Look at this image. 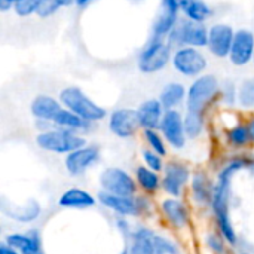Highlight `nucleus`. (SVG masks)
I'll list each match as a JSON object with an SVG mask.
<instances>
[{"label": "nucleus", "mask_w": 254, "mask_h": 254, "mask_svg": "<svg viewBox=\"0 0 254 254\" xmlns=\"http://www.w3.org/2000/svg\"><path fill=\"white\" fill-rule=\"evenodd\" d=\"M100 190L119 196H135L140 189L134 174L121 167H107L98 176Z\"/></svg>", "instance_id": "6e6552de"}, {"label": "nucleus", "mask_w": 254, "mask_h": 254, "mask_svg": "<svg viewBox=\"0 0 254 254\" xmlns=\"http://www.w3.org/2000/svg\"><path fill=\"white\" fill-rule=\"evenodd\" d=\"M58 98L65 109L71 110L73 113L79 115L91 124L101 122L107 118V110L94 100H91L86 92L79 86L63 88L58 94Z\"/></svg>", "instance_id": "39448f33"}, {"label": "nucleus", "mask_w": 254, "mask_h": 254, "mask_svg": "<svg viewBox=\"0 0 254 254\" xmlns=\"http://www.w3.org/2000/svg\"><path fill=\"white\" fill-rule=\"evenodd\" d=\"M238 107L249 112L254 110V76L238 85Z\"/></svg>", "instance_id": "7c9ffc66"}, {"label": "nucleus", "mask_w": 254, "mask_h": 254, "mask_svg": "<svg viewBox=\"0 0 254 254\" xmlns=\"http://www.w3.org/2000/svg\"><path fill=\"white\" fill-rule=\"evenodd\" d=\"M214 183L205 170H195L189 183V192L192 201L201 208H211L214 196Z\"/></svg>", "instance_id": "f3484780"}, {"label": "nucleus", "mask_w": 254, "mask_h": 254, "mask_svg": "<svg viewBox=\"0 0 254 254\" xmlns=\"http://www.w3.org/2000/svg\"><path fill=\"white\" fill-rule=\"evenodd\" d=\"M115 226L116 229L119 231V234L125 238V240H129L132 237V232H134V228L129 222L128 217H122V216H116V220H115Z\"/></svg>", "instance_id": "58836bf2"}, {"label": "nucleus", "mask_w": 254, "mask_h": 254, "mask_svg": "<svg viewBox=\"0 0 254 254\" xmlns=\"http://www.w3.org/2000/svg\"><path fill=\"white\" fill-rule=\"evenodd\" d=\"M220 82L214 74H202L190 83L188 88L185 107L188 112L207 113L211 104L220 95Z\"/></svg>", "instance_id": "423d86ee"}, {"label": "nucleus", "mask_w": 254, "mask_h": 254, "mask_svg": "<svg viewBox=\"0 0 254 254\" xmlns=\"http://www.w3.org/2000/svg\"><path fill=\"white\" fill-rule=\"evenodd\" d=\"M234 27L226 22L213 24L208 30V51L217 58H229L234 37H235Z\"/></svg>", "instance_id": "2eb2a0df"}, {"label": "nucleus", "mask_w": 254, "mask_h": 254, "mask_svg": "<svg viewBox=\"0 0 254 254\" xmlns=\"http://www.w3.org/2000/svg\"><path fill=\"white\" fill-rule=\"evenodd\" d=\"M107 127L109 131L118 138L122 140L132 138L141 129L137 109H129V107L115 109L113 112L109 113Z\"/></svg>", "instance_id": "9b49d317"}, {"label": "nucleus", "mask_w": 254, "mask_h": 254, "mask_svg": "<svg viewBox=\"0 0 254 254\" xmlns=\"http://www.w3.org/2000/svg\"><path fill=\"white\" fill-rule=\"evenodd\" d=\"M4 241L9 246L15 247L21 254H45L42 246V235L39 229L7 234L4 237Z\"/></svg>", "instance_id": "aec40b11"}, {"label": "nucleus", "mask_w": 254, "mask_h": 254, "mask_svg": "<svg viewBox=\"0 0 254 254\" xmlns=\"http://www.w3.org/2000/svg\"><path fill=\"white\" fill-rule=\"evenodd\" d=\"M97 199L103 208L112 211L116 216H122L128 219L147 217L153 211V202L150 196L146 193L141 195L138 193L135 196H119L100 190Z\"/></svg>", "instance_id": "f03ea898"}, {"label": "nucleus", "mask_w": 254, "mask_h": 254, "mask_svg": "<svg viewBox=\"0 0 254 254\" xmlns=\"http://www.w3.org/2000/svg\"><path fill=\"white\" fill-rule=\"evenodd\" d=\"M1 211L4 216L10 217L12 220L18 223H31L36 222L42 216V205L36 199H28L24 204H10V207H6L1 204Z\"/></svg>", "instance_id": "5701e85b"}, {"label": "nucleus", "mask_w": 254, "mask_h": 254, "mask_svg": "<svg viewBox=\"0 0 254 254\" xmlns=\"http://www.w3.org/2000/svg\"><path fill=\"white\" fill-rule=\"evenodd\" d=\"M173 46L167 37L150 36L137 57V67L143 74H155L162 71L173 58Z\"/></svg>", "instance_id": "7ed1b4c3"}, {"label": "nucleus", "mask_w": 254, "mask_h": 254, "mask_svg": "<svg viewBox=\"0 0 254 254\" xmlns=\"http://www.w3.org/2000/svg\"><path fill=\"white\" fill-rule=\"evenodd\" d=\"M171 65L179 74L185 77L196 79L205 73L208 67V60L199 48L182 46L174 49Z\"/></svg>", "instance_id": "1a4fd4ad"}, {"label": "nucleus", "mask_w": 254, "mask_h": 254, "mask_svg": "<svg viewBox=\"0 0 254 254\" xmlns=\"http://www.w3.org/2000/svg\"><path fill=\"white\" fill-rule=\"evenodd\" d=\"M220 103L226 109H232L238 106V85L234 80H225L220 85Z\"/></svg>", "instance_id": "f704fd0d"}, {"label": "nucleus", "mask_w": 254, "mask_h": 254, "mask_svg": "<svg viewBox=\"0 0 254 254\" xmlns=\"http://www.w3.org/2000/svg\"><path fill=\"white\" fill-rule=\"evenodd\" d=\"M34 141L37 147L42 149L43 152L54 153V155H64V156L88 144L83 134L60 127H55L49 131L37 132Z\"/></svg>", "instance_id": "20e7f679"}, {"label": "nucleus", "mask_w": 254, "mask_h": 254, "mask_svg": "<svg viewBox=\"0 0 254 254\" xmlns=\"http://www.w3.org/2000/svg\"><path fill=\"white\" fill-rule=\"evenodd\" d=\"M54 124L60 128H65V129H70V131H74V132H79L83 135L86 132H91L95 125V124L85 121L83 118H80L79 115L73 113L71 110H68L65 107H63L61 112L57 115V118L54 119Z\"/></svg>", "instance_id": "a878e982"}, {"label": "nucleus", "mask_w": 254, "mask_h": 254, "mask_svg": "<svg viewBox=\"0 0 254 254\" xmlns=\"http://www.w3.org/2000/svg\"><path fill=\"white\" fill-rule=\"evenodd\" d=\"M138 119H140V125L141 129H159L162 118L165 115V109L162 106V103L159 101V98H147L144 100L138 109Z\"/></svg>", "instance_id": "4be33fe9"}, {"label": "nucleus", "mask_w": 254, "mask_h": 254, "mask_svg": "<svg viewBox=\"0 0 254 254\" xmlns=\"http://www.w3.org/2000/svg\"><path fill=\"white\" fill-rule=\"evenodd\" d=\"M101 159L100 147L95 144H85L74 152L65 155L64 167L65 171L71 177H82L85 176L92 167H95Z\"/></svg>", "instance_id": "f8f14e48"}, {"label": "nucleus", "mask_w": 254, "mask_h": 254, "mask_svg": "<svg viewBox=\"0 0 254 254\" xmlns=\"http://www.w3.org/2000/svg\"><path fill=\"white\" fill-rule=\"evenodd\" d=\"M97 204V196L82 188H68L57 199V205L63 210H89Z\"/></svg>", "instance_id": "6ab92c4d"}, {"label": "nucleus", "mask_w": 254, "mask_h": 254, "mask_svg": "<svg viewBox=\"0 0 254 254\" xmlns=\"http://www.w3.org/2000/svg\"><path fill=\"white\" fill-rule=\"evenodd\" d=\"M152 244H153V249H155V253L156 254H179L180 249L177 246V243L164 235V234H159L158 231H152Z\"/></svg>", "instance_id": "473e14b6"}, {"label": "nucleus", "mask_w": 254, "mask_h": 254, "mask_svg": "<svg viewBox=\"0 0 254 254\" xmlns=\"http://www.w3.org/2000/svg\"><path fill=\"white\" fill-rule=\"evenodd\" d=\"M180 12L186 19L205 22L213 16V7L205 0H180Z\"/></svg>", "instance_id": "cd10ccee"}, {"label": "nucleus", "mask_w": 254, "mask_h": 254, "mask_svg": "<svg viewBox=\"0 0 254 254\" xmlns=\"http://www.w3.org/2000/svg\"><path fill=\"white\" fill-rule=\"evenodd\" d=\"M7 1H10L12 4H15V1H16V0H7Z\"/></svg>", "instance_id": "a18cd8bd"}, {"label": "nucleus", "mask_w": 254, "mask_h": 254, "mask_svg": "<svg viewBox=\"0 0 254 254\" xmlns=\"http://www.w3.org/2000/svg\"><path fill=\"white\" fill-rule=\"evenodd\" d=\"M57 1L60 3V6H61V7H65V6H71V4L77 3V0H57Z\"/></svg>", "instance_id": "79ce46f5"}, {"label": "nucleus", "mask_w": 254, "mask_h": 254, "mask_svg": "<svg viewBox=\"0 0 254 254\" xmlns=\"http://www.w3.org/2000/svg\"><path fill=\"white\" fill-rule=\"evenodd\" d=\"M143 138L147 144V147L159 155H162L164 158L168 155V143L164 138L162 132L159 129H144L143 131Z\"/></svg>", "instance_id": "2f4dec72"}, {"label": "nucleus", "mask_w": 254, "mask_h": 254, "mask_svg": "<svg viewBox=\"0 0 254 254\" xmlns=\"http://www.w3.org/2000/svg\"><path fill=\"white\" fill-rule=\"evenodd\" d=\"M141 159H143V164L146 167H149L150 170L153 171H158V173H162L164 171V167H165V161H164V156L150 150L149 147L147 149H143L141 150Z\"/></svg>", "instance_id": "c9c22d12"}, {"label": "nucleus", "mask_w": 254, "mask_h": 254, "mask_svg": "<svg viewBox=\"0 0 254 254\" xmlns=\"http://www.w3.org/2000/svg\"><path fill=\"white\" fill-rule=\"evenodd\" d=\"M254 58V33L247 28H240L235 31L232 49L229 54V61L237 67H244L250 64Z\"/></svg>", "instance_id": "a211bd4d"}, {"label": "nucleus", "mask_w": 254, "mask_h": 254, "mask_svg": "<svg viewBox=\"0 0 254 254\" xmlns=\"http://www.w3.org/2000/svg\"><path fill=\"white\" fill-rule=\"evenodd\" d=\"M134 177H135V182H137L141 193L153 196L162 189V176L158 171L150 170L144 164H141L135 168Z\"/></svg>", "instance_id": "b1692460"}, {"label": "nucleus", "mask_w": 254, "mask_h": 254, "mask_svg": "<svg viewBox=\"0 0 254 254\" xmlns=\"http://www.w3.org/2000/svg\"><path fill=\"white\" fill-rule=\"evenodd\" d=\"M91 1H94V0H77V6H86V4H89Z\"/></svg>", "instance_id": "37998d69"}, {"label": "nucleus", "mask_w": 254, "mask_h": 254, "mask_svg": "<svg viewBox=\"0 0 254 254\" xmlns=\"http://www.w3.org/2000/svg\"><path fill=\"white\" fill-rule=\"evenodd\" d=\"M0 254H21L15 247L9 246L4 240L0 243Z\"/></svg>", "instance_id": "ea45409f"}, {"label": "nucleus", "mask_w": 254, "mask_h": 254, "mask_svg": "<svg viewBox=\"0 0 254 254\" xmlns=\"http://www.w3.org/2000/svg\"><path fill=\"white\" fill-rule=\"evenodd\" d=\"M63 107L64 106L60 101V98H55L48 94H39L30 103V113L34 118V121L54 122V119L57 118Z\"/></svg>", "instance_id": "412c9836"}, {"label": "nucleus", "mask_w": 254, "mask_h": 254, "mask_svg": "<svg viewBox=\"0 0 254 254\" xmlns=\"http://www.w3.org/2000/svg\"><path fill=\"white\" fill-rule=\"evenodd\" d=\"M186 95H188V89L183 86V83L170 82L162 88L158 98L165 110H173V109H179L180 104L186 103Z\"/></svg>", "instance_id": "c85d7f7f"}, {"label": "nucleus", "mask_w": 254, "mask_h": 254, "mask_svg": "<svg viewBox=\"0 0 254 254\" xmlns=\"http://www.w3.org/2000/svg\"><path fill=\"white\" fill-rule=\"evenodd\" d=\"M247 125H249V129H250V135H252V143L254 144V115L249 118L247 121Z\"/></svg>", "instance_id": "a19ab883"}, {"label": "nucleus", "mask_w": 254, "mask_h": 254, "mask_svg": "<svg viewBox=\"0 0 254 254\" xmlns=\"http://www.w3.org/2000/svg\"><path fill=\"white\" fill-rule=\"evenodd\" d=\"M208 27L205 22H196L190 19H180L173 31L168 34V42L173 48L193 46V48H207L208 45Z\"/></svg>", "instance_id": "0eeeda50"}, {"label": "nucleus", "mask_w": 254, "mask_h": 254, "mask_svg": "<svg viewBox=\"0 0 254 254\" xmlns=\"http://www.w3.org/2000/svg\"><path fill=\"white\" fill-rule=\"evenodd\" d=\"M225 141L234 150H241L249 147L252 143V135L247 122H235L231 127L225 128Z\"/></svg>", "instance_id": "bb28decb"}, {"label": "nucleus", "mask_w": 254, "mask_h": 254, "mask_svg": "<svg viewBox=\"0 0 254 254\" xmlns=\"http://www.w3.org/2000/svg\"><path fill=\"white\" fill-rule=\"evenodd\" d=\"M249 167L247 156L238 155L231 158L219 170L216 183H214V196L211 202V214L214 217L217 231L226 238L231 247L238 244V234L234 228L231 216V195H232V180L237 173Z\"/></svg>", "instance_id": "f257e3e1"}, {"label": "nucleus", "mask_w": 254, "mask_h": 254, "mask_svg": "<svg viewBox=\"0 0 254 254\" xmlns=\"http://www.w3.org/2000/svg\"><path fill=\"white\" fill-rule=\"evenodd\" d=\"M159 213L164 222L174 231H185L192 223V214L183 198L167 196L159 202Z\"/></svg>", "instance_id": "ddd939ff"}, {"label": "nucleus", "mask_w": 254, "mask_h": 254, "mask_svg": "<svg viewBox=\"0 0 254 254\" xmlns=\"http://www.w3.org/2000/svg\"><path fill=\"white\" fill-rule=\"evenodd\" d=\"M204 244L211 254H229V243L219 231H210L204 237Z\"/></svg>", "instance_id": "72a5a7b5"}, {"label": "nucleus", "mask_w": 254, "mask_h": 254, "mask_svg": "<svg viewBox=\"0 0 254 254\" xmlns=\"http://www.w3.org/2000/svg\"><path fill=\"white\" fill-rule=\"evenodd\" d=\"M240 254H254V253H249V252H243V253H240Z\"/></svg>", "instance_id": "49530a36"}, {"label": "nucleus", "mask_w": 254, "mask_h": 254, "mask_svg": "<svg viewBox=\"0 0 254 254\" xmlns=\"http://www.w3.org/2000/svg\"><path fill=\"white\" fill-rule=\"evenodd\" d=\"M253 64H254V58H253Z\"/></svg>", "instance_id": "de8ad7c7"}, {"label": "nucleus", "mask_w": 254, "mask_h": 254, "mask_svg": "<svg viewBox=\"0 0 254 254\" xmlns=\"http://www.w3.org/2000/svg\"><path fill=\"white\" fill-rule=\"evenodd\" d=\"M60 9H61V6L57 0H39L36 15L39 18H49V16L55 15Z\"/></svg>", "instance_id": "4c0bfd02"}, {"label": "nucleus", "mask_w": 254, "mask_h": 254, "mask_svg": "<svg viewBox=\"0 0 254 254\" xmlns=\"http://www.w3.org/2000/svg\"><path fill=\"white\" fill-rule=\"evenodd\" d=\"M159 131L167 140L168 146L174 150H182L188 143V135L185 131L183 113L179 109L165 110Z\"/></svg>", "instance_id": "4468645a"}, {"label": "nucleus", "mask_w": 254, "mask_h": 254, "mask_svg": "<svg viewBox=\"0 0 254 254\" xmlns=\"http://www.w3.org/2000/svg\"><path fill=\"white\" fill-rule=\"evenodd\" d=\"M37 6L39 0H16L13 4V12L21 18H27L36 13Z\"/></svg>", "instance_id": "e433bc0d"}, {"label": "nucleus", "mask_w": 254, "mask_h": 254, "mask_svg": "<svg viewBox=\"0 0 254 254\" xmlns=\"http://www.w3.org/2000/svg\"><path fill=\"white\" fill-rule=\"evenodd\" d=\"M190 167L179 159H171L165 162L162 171V190L167 196L183 198L186 188L192 179Z\"/></svg>", "instance_id": "9d476101"}, {"label": "nucleus", "mask_w": 254, "mask_h": 254, "mask_svg": "<svg viewBox=\"0 0 254 254\" xmlns=\"http://www.w3.org/2000/svg\"><path fill=\"white\" fill-rule=\"evenodd\" d=\"M183 122H185V131L188 140H198L199 137H202L205 131V113L186 110L183 113Z\"/></svg>", "instance_id": "c756f323"}, {"label": "nucleus", "mask_w": 254, "mask_h": 254, "mask_svg": "<svg viewBox=\"0 0 254 254\" xmlns=\"http://www.w3.org/2000/svg\"><path fill=\"white\" fill-rule=\"evenodd\" d=\"M119 254H128V247L125 246V247L122 249V252H121V253H119Z\"/></svg>", "instance_id": "c03bdc74"}, {"label": "nucleus", "mask_w": 254, "mask_h": 254, "mask_svg": "<svg viewBox=\"0 0 254 254\" xmlns=\"http://www.w3.org/2000/svg\"><path fill=\"white\" fill-rule=\"evenodd\" d=\"M152 231L153 229L146 225H137L134 228L132 237L128 240V254H156L150 238Z\"/></svg>", "instance_id": "393cba45"}, {"label": "nucleus", "mask_w": 254, "mask_h": 254, "mask_svg": "<svg viewBox=\"0 0 254 254\" xmlns=\"http://www.w3.org/2000/svg\"><path fill=\"white\" fill-rule=\"evenodd\" d=\"M179 13L180 0H161L159 10L152 24V34L159 37H168V34L180 21Z\"/></svg>", "instance_id": "dca6fc26"}]
</instances>
